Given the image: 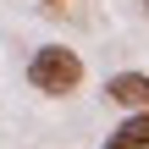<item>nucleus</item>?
Listing matches in <instances>:
<instances>
[{"instance_id":"f257e3e1","label":"nucleus","mask_w":149,"mask_h":149,"mask_svg":"<svg viewBox=\"0 0 149 149\" xmlns=\"http://www.w3.org/2000/svg\"><path fill=\"white\" fill-rule=\"evenodd\" d=\"M28 83H33L39 94H50V100H66V94H77V83H83V55H77L72 44H39V50L28 55Z\"/></svg>"},{"instance_id":"f03ea898","label":"nucleus","mask_w":149,"mask_h":149,"mask_svg":"<svg viewBox=\"0 0 149 149\" xmlns=\"http://www.w3.org/2000/svg\"><path fill=\"white\" fill-rule=\"evenodd\" d=\"M105 100L122 111H149V72H116L105 77Z\"/></svg>"},{"instance_id":"39448f33","label":"nucleus","mask_w":149,"mask_h":149,"mask_svg":"<svg viewBox=\"0 0 149 149\" xmlns=\"http://www.w3.org/2000/svg\"><path fill=\"white\" fill-rule=\"evenodd\" d=\"M144 6H149V0H144Z\"/></svg>"},{"instance_id":"20e7f679","label":"nucleus","mask_w":149,"mask_h":149,"mask_svg":"<svg viewBox=\"0 0 149 149\" xmlns=\"http://www.w3.org/2000/svg\"><path fill=\"white\" fill-rule=\"evenodd\" d=\"M44 6H55V0H44Z\"/></svg>"},{"instance_id":"7ed1b4c3","label":"nucleus","mask_w":149,"mask_h":149,"mask_svg":"<svg viewBox=\"0 0 149 149\" xmlns=\"http://www.w3.org/2000/svg\"><path fill=\"white\" fill-rule=\"evenodd\" d=\"M100 149H149V111H133Z\"/></svg>"}]
</instances>
